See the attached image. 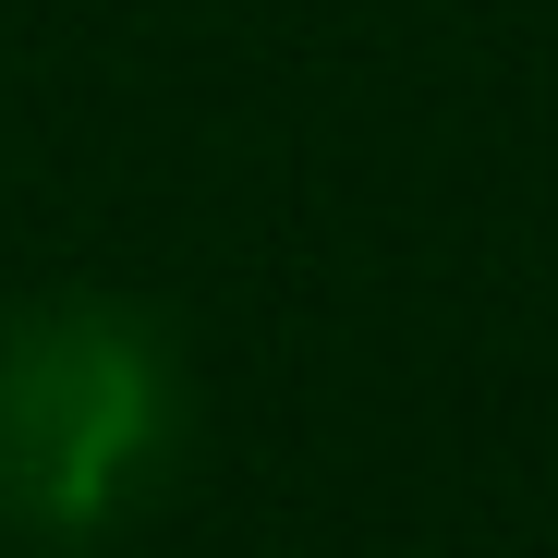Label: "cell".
I'll return each instance as SVG.
<instances>
[{
  "mask_svg": "<svg viewBox=\"0 0 558 558\" xmlns=\"http://www.w3.org/2000/svg\"><path fill=\"white\" fill-rule=\"evenodd\" d=\"M170 449V352L122 304H37L0 328V498L49 534L110 522Z\"/></svg>",
  "mask_w": 558,
  "mask_h": 558,
  "instance_id": "cell-1",
  "label": "cell"
}]
</instances>
